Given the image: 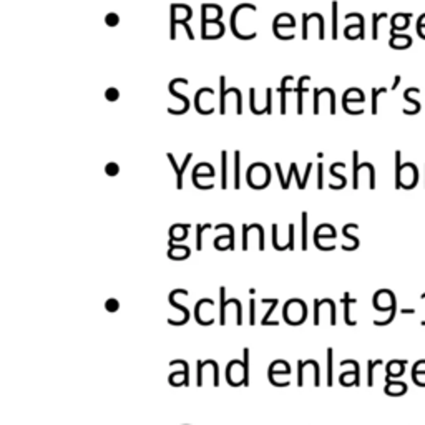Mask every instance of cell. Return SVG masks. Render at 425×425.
Instances as JSON below:
<instances>
[{"mask_svg": "<svg viewBox=\"0 0 425 425\" xmlns=\"http://www.w3.org/2000/svg\"><path fill=\"white\" fill-rule=\"evenodd\" d=\"M307 317V306L301 299H291L284 306V321L289 326H299L306 321Z\"/></svg>", "mask_w": 425, "mask_h": 425, "instance_id": "cell-1", "label": "cell"}, {"mask_svg": "<svg viewBox=\"0 0 425 425\" xmlns=\"http://www.w3.org/2000/svg\"><path fill=\"white\" fill-rule=\"evenodd\" d=\"M418 181V170L415 165L405 163L400 168V173L396 175V188H405L412 189Z\"/></svg>", "mask_w": 425, "mask_h": 425, "instance_id": "cell-2", "label": "cell"}, {"mask_svg": "<svg viewBox=\"0 0 425 425\" xmlns=\"http://www.w3.org/2000/svg\"><path fill=\"white\" fill-rule=\"evenodd\" d=\"M224 292H226V287L221 286L219 287V296H221V306H219V324H226V307L227 304H236L238 307V319H236V324L241 326L243 324V307H241V301L238 302V299H229V301H226L224 299Z\"/></svg>", "mask_w": 425, "mask_h": 425, "instance_id": "cell-3", "label": "cell"}, {"mask_svg": "<svg viewBox=\"0 0 425 425\" xmlns=\"http://www.w3.org/2000/svg\"><path fill=\"white\" fill-rule=\"evenodd\" d=\"M244 9H249V10H256V5L253 4H241V5H238V7H235V10H233V14H231V30H233V33H235V37L239 38V40H251V38H254L256 37V33H249V35H243V33H239L238 32V27H236V20H238V14L241 10Z\"/></svg>", "mask_w": 425, "mask_h": 425, "instance_id": "cell-4", "label": "cell"}, {"mask_svg": "<svg viewBox=\"0 0 425 425\" xmlns=\"http://www.w3.org/2000/svg\"><path fill=\"white\" fill-rule=\"evenodd\" d=\"M176 83H184V85H188V80L186 79H175L173 80L171 83H170V93L173 95V97H176V98H179L183 101V108L181 110H173V108H170L168 111L170 113H173V115H183V113H186L188 110H189V100H188V97H184V95H181V93H178L176 90H175V85Z\"/></svg>", "mask_w": 425, "mask_h": 425, "instance_id": "cell-5", "label": "cell"}, {"mask_svg": "<svg viewBox=\"0 0 425 425\" xmlns=\"http://www.w3.org/2000/svg\"><path fill=\"white\" fill-rule=\"evenodd\" d=\"M186 289H175V291H171L170 292V297H168V301H170V304L171 306H175L176 309H179V311H183V319L181 321H173V319H170L168 322L170 324H173V326H183V324H186V322L189 321V311L184 307V306H181V304H178L176 301H175V297L178 296V294H181V292H184Z\"/></svg>", "mask_w": 425, "mask_h": 425, "instance_id": "cell-6", "label": "cell"}, {"mask_svg": "<svg viewBox=\"0 0 425 425\" xmlns=\"http://www.w3.org/2000/svg\"><path fill=\"white\" fill-rule=\"evenodd\" d=\"M166 157H168L170 163H171V166H173V170H175V173H176V178H178V181H176V188H178V189H181V188H183V173H184V170H186V166H188V163H189V160L193 158V153H188V154H186V158H184V161H183V165H181V166H179V165L176 163V160H175V157H173L171 153H168V154H166Z\"/></svg>", "mask_w": 425, "mask_h": 425, "instance_id": "cell-7", "label": "cell"}, {"mask_svg": "<svg viewBox=\"0 0 425 425\" xmlns=\"http://www.w3.org/2000/svg\"><path fill=\"white\" fill-rule=\"evenodd\" d=\"M389 45L392 47V49H397V50H404V49H409L412 45V38L409 35H400L397 32H392L391 30V42H389Z\"/></svg>", "mask_w": 425, "mask_h": 425, "instance_id": "cell-8", "label": "cell"}, {"mask_svg": "<svg viewBox=\"0 0 425 425\" xmlns=\"http://www.w3.org/2000/svg\"><path fill=\"white\" fill-rule=\"evenodd\" d=\"M168 382L173 387H181V385H188L189 384V367L188 364H184V369L179 370L176 374H171Z\"/></svg>", "mask_w": 425, "mask_h": 425, "instance_id": "cell-9", "label": "cell"}, {"mask_svg": "<svg viewBox=\"0 0 425 425\" xmlns=\"http://www.w3.org/2000/svg\"><path fill=\"white\" fill-rule=\"evenodd\" d=\"M410 17H412V14H396L391 20V25H392L391 30L392 32H402V30L409 27Z\"/></svg>", "mask_w": 425, "mask_h": 425, "instance_id": "cell-10", "label": "cell"}, {"mask_svg": "<svg viewBox=\"0 0 425 425\" xmlns=\"http://www.w3.org/2000/svg\"><path fill=\"white\" fill-rule=\"evenodd\" d=\"M191 254V249L188 246H176L173 244V241H170V249H168V257L170 259H186Z\"/></svg>", "mask_w": 425, "mask_h": 425, "instance_id": "cell-11", "label": "cell"}, {"mask_svg": "<svg viewBox=\"0 0 425 425\" xmlns=\"http://www.w3.org/2000/svg\"><path fill=\"white\" fill-rule=\"evenodd\" d=\"M405 366H407V361H392L387 364V375H385V380L391 379V377H400L405 372Z\"/></svg>", "mask_w": 425, "mask_h": 425, "instance_id": "cell-12", "label": "cell"}, {"mask_svg": "<svg viewBox=\"0 0 425 425\" xmlns=\"http://www.w3.org/2000/svg\"><path fill=\"white\" fill-rule=\"evenodd\" d=\"M307 80H311V76L309 75H302L301 79H299V83H297V87L294 88V92L297 93V113L299 115H302V111H304V101H302V98H304V93L307 92V90H304V83H306Z\"/></svg>", "mask_w": 425, "mask_h": 425, "instance_id": "cell-13", "label": "cell"}, {"mask_svg": "<svg viewBox=\"0 0 425 425\" xmlns=\"http://www.w3.org/2000/svg\"><path fill=\"white\" fill-rule=\"evenodd\" d=\"M291 372V367L289 364L283 359H279V361H274L271 366H269V372L267 375H274V374H281V375H287Z\"/></svg>", "mask_w": 425, "mask_h": 425, "instance_id": "cell-14", "label": "cell"}, {"mask_svg": "<svg viewBox=\"0 0 425 425\" xmlns=\"http://www.w3.org/2000/svg\"><path fill=\"white\" fill-rule=\"evenodd\" d=\"M387 385H385V394L387 396H402V394L407 392V384L405 382H391V380H385Z\"/></svg>", "mask_w": 425, "mask_h": 425, "instance_id": "cell-15", "label": "cell"}, {"mask_svg": "<svg viewBox=\"0 0 425 425\" xmlns=\"http://www.w3.org/2000/svg\"><path fill=\"white\" fill-rule=\"evenodd\" d=\"M415 92H420V90L415 88V87H412V88H407L405 92H404V100H405V101H409V103H410L412 106H414V110L409 111V113H407V115H415V113H418V111H420V108H422L420 101L412 98V95H414Z\"/></svg>", "mask_w": 425, "mask_h": 425, "instance_id": "cell-16", "label": "cell"}, {"mask_svg": "<svg viewBox=\"0 0 425 425\" xmlns=\"http://www.w3.org/2000/svg\"><path fill=\"white\" fill-rule=\"evenodd\" d=\"M188 227L189 224H175L170 229L171 241H183L184 238H188Z\"/></svg>", "mask_w": 425, "mask_h": 425, "instance_id": "cell-17", "label": "cell"}, {"mask_svg": "<svg viewBox=\"0 0 425 425\" xmlns=\"http://www.w3.org/2000/svg\"><path fill=\"white\" fill-rule=\"evenodd\" d=\"M262 302H264V304H271V307H269V311L264 314V317H262L261 324H262V326H279V321H269V317H271L273 311L276 309V306L279 304V301H278V299H262Z\"/></svg>", "mask_w": 425, "mask_h": 425, "instance_id": "cell-18", "label": "cell"}, {"mask_svg": "<svg viewBox=\"0 0 425 425\" xmlns=\"http://www.w3.org/2000/svg\"><path fill=\"white\" fill-rule=\"evenodd\" d=\"M342 302H344V321H345V324L347 326H356V321L351 319V306L352 304H356V299H352L349 296V292H345Z\"/></svg>", "mask_w": 425, "mask_h": 425, "instance_id": "cell-19", "label": "cell"}, {"mask_svg": "<svg viewBox=\"0 0 425 425\" xmlns=\"http://www.w3.org/2000/svg\"><path fill=\"white\" fill-rule=\"evenodd\" d=\"M203 93H214L211 88H208V87H205V88H200L198 92L195 93V108H196V111L200 113V115H209V113H213V108H209V110H205L201 106V103H200V100H201V95Z\"/></svg>", "mask_w": 425, "mask_h": 425, "instance_id": "cell-20", "label": "cell"}, {"mask_svg": "<svg viewBox=\"0 0 425 425\" xmlns=\"http://www.w3.org/2000/svg\"><path fill=\"white\" fill-rule=\"evenodd\" d=\"M226 76L221 75L219 76V113L221 115H224L226 113Z\"/></svg>", "mask_w": 425, "mask_h": 425, "instance_id": "cell-21", "label": "cell"}, {"mask_svg": "<svg viewBox=\"0 0 425 425\" xmlns=\"http://www.w3.org/2000/svg\"><path fill=\"white\" fill-rule=\"evenodd\" d=\"M221 188H227V153L221 151Z\"/></svg>", "mask_w": 425, "mask_h": 425, "instance_id": "cell-22", "label": "cell"}, {"mask_svg": "<svg viewBox=\"0 0 425 425\" xmlns=\"http://www.w3.org/2000/svg\"><path fill=\"white\" fill-rule=\"evenodd\" d=\"M176 10H178V5H176V4H173L171 7H170V12H171V20H170V38H171V40H176V19H178Z\"/></svg>", "mask_w": 425, "mask_h": 425, "instance_id": "cell-23", "label": "cell"}, {"mask_svg": "<svg viewBox=\"0 0 425 425\" xmlns=\"http://www.w3.org/2000/svg\"><path fill=\"white\" fill-rule=\"evenodd\" d=\"M239 168H241V153L235 151V188H241V175H239Z\"/></svg>", "mask_w": 425, "mask_h": 425, "instance_id": "cell-24", "label": "cell"}, {"mask_svg": "<svg viewBox=\"0 0 425 425\" xmlns=\"http://www.w3.org/2000/svg\"><path fill=\"white\" fill-rule=\"evenodd\" d=\"M387 19V14H374L372 15V38H379V20Z\"/></svg>", "mask_w": 425, "mask_h": 425, "instance_id": "cell-25", "label": "cell"}, {"mask_svg": "<svg viewBox=\"0 0 425 425\" xmlns=\"http://www.w3.org/2000/svg\"><path fill=\"white\" fill-rule=\"evenodd\" d=\"M332 349H327V385L332 387L334 384V377H332Z\"/></svg>", "mask_w": 425, "mask_h": 425, "instance_id": "cell-26", "label": "cell"}, {"mask_svg": "<svg viewBox=\"0 0 425 425\" xmlns=\"http://www.w3.org/2000/svg\"><path fill=\"white\" fill-rule=\"evenodd\" d=\"M254 98H256V90L249 88V108H251V111H253V115L259 117V115H262V113H266V108L264 110H257L256 105H254Z\"/></svg>", "mask_w": 425, "mask_h": 425, "instance_id": "cell-27", "label": "cell"}, {"mask_svg": "<svg viewBox=\"0 0 425 425\" xmlns=\"http://www.w3.org/2000/svg\"><path fill=\"white\" fill-rule=\"evenodd\" d=\"M337 2H332V40H337Z\"/></svg>", "mask_w": 425, "mask_h": 425, "instance_id": "cell-28", "label": "cell"}, {"mask_svg": "<svg viewBox=\"0 0 425 425\" xmlns=\"http://www.w3.org/2000/svg\"><path fill=\"white\" fill-rule=\"evenodd\" d=\"M369 379H367V385L372 387L374 385V367L377 366H382V361L380 359H377V361H369Z\"/></svg>", "mask_w": 425, "mask_h": 425, "instance_id": "cell-29", "label": "cell"}, {"mask_svg": "<svg viewBox=\"0 0 425 425\" xmlns=\"http://www.w3.org/2000/svg\"><path fill=\"white\" fill-rule=\"evenodd\" d=\"M304 251L307 249V213H302V246Z\"/></svg>", "mask_w": 425, "mask_h": 425, "instance_id": "cell-30", "label": "cell"}, {"mask_svg": "<svg viewBox=\"0 0 425 425\" xmlns=\"http://www.w3.org/2000/svg\"><path fill=\"white\" fill-rule=\"evenodd\" d=\"M209 227H211V224H205V226H198V229H196V249L198 251L203 249V239H201L203 231L209 229Z\"/></svg>", "mask_w": 425, "mask_h": 425, "instance_id": "cell-31", "label": "cell"}, {"mask_svg": "<svg viewBox=\"0 0 425 425\" xmlns=\"http://www.w3.org/2000/svg\"><path fill=\"white\" fill-rule=\"evenodd\" d=\"M352 158H354V189L359 188V153L354 151L352 153Z\"/></svg>", "mask_w": 425, "mask_h": 425, "instance_id": "cell-32", "label": "cell"}, {"mask_svg": "<svg viewBox=\"0 0 425 425\" xmlns=\"http://www.w3.org/2000/svg\"><path fill=\"white\" fill-rule=\"evenodd\" d=\"M105 98L108 100V101H117L120 98V92L115 88V87H110V88H106L105 90Z\"/></svg>", "mask_w": 425, "mask_h": 425, "instance_id": "cell-33", "label": "cell"}, {"mask_svg": "<svg viewBox=\"0 0 425 425\" xmlns=\"http://www.w3.org/2000/svg\"><path fill=\"white\" fill-rule=\"evenodd\" d=\"M385 92H387V88H372V113L374 115L377 113V97Z\"/></svg>", "mask_w": 425, "mask_h": 425, "instance_id": "cell-34", "label": "cell"}, {"mask_svg": "<svg viewBox=\"0 0 425 425\" xmlns=\"http://www.w3.org/2000/svg\"><path fill=\"white\" fill-rule=\"evenodd\" d=\"M118 22H120V17L115 14V12H110V14H106L105 17V23L108 27H117L118 25Z\"/></svg>", "mask_w": 425, "mask_h": 425, "instance_id": "cell-35", "label": "cell"}, {"mask_svg": "<svg viewBox=\"0 0 425 425\" xmlns=\"http://www.w3.org/2000/svg\"><path fill=\"white\" fill-rule=\"evenodd\" d=\"M266 113L267 115H271L273 113V88H267L266 90Z\"/></svg>", "mask_w": 425, "mask_h": 425, "instance_id": "cell-36", "label": "cell"}, {"mask_svg": "<svg viewBox=\"0 0 425 425\" xmlns=\"http://www.w3.org/2000/svg\"><path fill=\"white\" fill-rule=\"evenodd\" d=\"M304 385V361H297V387Z\"/></svg>", "mask_w": 425, "mask_h": 425, "instance_id": "cell-37", "label": "cell"}, {"mask_svg": "<svg viewBox=\"0 0 425 425\" xmlns=\"http://www.w3.org/2000/svg\"><path fill=\"white\" fill-rule=\"evenodd\" d=\"M105 173H106L108 176H117L118 173H120V166L111 161V163H108V165L105 166Z\"/></svg>", "mask_w": 425, "mask_h": 425, "instance_id": "cell-38", "label": "cell"}, {"mask_svg": "<svg viewBox=\"0 0 425 425\" xmlns=\"http://www.w3.org/2000/svg\"><path fill=\"white\" fill-rule=\"evenodd\" d=\"M118 307H120V302L117 301V299H106L105 309L108 311V313H115V311H118Z\"/></svg>", "mask_w": 425, "mask_h": 425, "instance_id": "cell-39", "label": "cell"}, {"mask_svg": "<svg viewBox=\"0 0 425 425\" xmlns=\"http://www.w3.org/2000/svg\"><path fill=\"white\" fill-rule=\"evenodd\" d=\"M249 324L251 326L256 324V302H254V299H251L249 301Z\"/></svg>", "mask_w": 425, "mask_h": 425, "instance_id": "cell-40", "label": "cell"}, {"mask_svg": "<svg viewBox=\"0 0 425 425\" xmlns=\"http://www.w3.org/2000/svg\"><path fill=\"white\" fill-rule=\"evenodd\" d=\"M322 93H324V88H322V90L314 88V110L313 111L316 113V115L319 113V97H321Z\"/></svg>", "mask_w": 425, "mask_h": 425, "instance_id": "cell-41", "label": "cell"}, {"mask_svg": "<svg viewBox=\"0 0 425 425\" xmlns=\"http://www.w3.org/2000/svg\"><path fill=\"white\" fill-rule=\"evenodd\" d=\"M307 23H309V15L304 14V15H302V40H307V37H309V27H307Z\"/></svg>", "mask_w": 425, "mask_h": 425, "instance_id": "cell-42", "label": "cell"}, {"mask_svg": "<svg viewBox=\"0 0 425 425\" xmlns=\"http://www.w3.org/2000/svg\"><path fill=\"white\" fill-rule=\"evenodd\" d=\"M248 233H249V224H243V249H248Z\"/></svg>", "mask_w": 425, "mask_h": 425, "instance_id": "cell-43", "label": "cell"}, {"mask_svg": "<svg viewBox=\"0 0 425 425\" xmlns=\"http://www.w3.org/2000/svg\"><path fill=\"white\" fill-rule=\"evenodd\" d=\"M287 249H294V224H289V244H287Z\"/></svg>", "mask_w": 425, "mask_h": 425, "instance_id": "cell-44", "label": "cell"}, {"mask_svg": "<svg viewBox=\"0 0 425 425\" xmlns=\"http://www.w3.org/2000/svg\"><path fill=\"white\" fill-rule=\"evenodd\" d=\"M291 170H292V173H294V176L297 178V184H299V189H304L306 186H304V183L301 181V179H299V173H297V165L296 163H291Z\"/></svg>", "mask_w": 425, "mask_h": 425, "instance_id": "cell-45", "label": "cell"}, {"mask_svg": "<svg viewBox=\"0 0 425 425\" xmlns=\"http://www.w3.org/2000/svg\"><path fill=\"white\" fill-rule=\"evenodd\" d=\"M276 171H278V176H279V181H281V188L286 189V179L283 176V170H281V165L276 163Z\"/></svg>", "mask_w": 425, "mask_h": 425, "instance_id": "cell-46", "label": "cell"}, {"mask_svg": "<svg viewBox=\"0 0 425 425\" xmlns=\"http://www.w3.org/2000/svg\"><path fill=\"white\" fill-rule=\"evenodd\" d=\"M317 170H319V173H317V188H322V170H324V166H322V163H319V166H317Z\"/></svg>", "mask_w": 425, "mask_h": 425, "instance_id": "cell-47", "label": "cell"}, {"mask_svg": "<svg viewBox=\"0 0 425 425\" xmlns=\"http://www.w3.org/2000/svg\"><path fill=\"white\" fill-rule=\"evenodd\" d=\"M417 28H423V30H425V14L418 17V20H417Z\"/></svg>", "mask_w": 425, "mask_h": 425, "instance_id": "cell-48", "label": "cell"}, {"mask_svg": "<svg viewBox=\"0 0 425 425\" xmlns=\"http://www.w3.org/2000/svg\"><path fill=\"white\" fill-rule=\"evenodd\" d=\"M399 83H400V75H397V76H396V80H394V85H392V88H391V90H396Z\"/></svg>", "mask_w": 425, "mask_h": 425, "instance_id": "cell-49", "label": "cell"}, {"mask_svg": "<svg viewBox=\"0 0 425 425\" xmlns=\"http://www.w3.org/2000/svg\"><path fill=\"white\" fill-rule=\"evenodd\" d=\"M414 309H402V314H414Z\"/></svg>", "mask_w": 425, "mask_h": 425, "instance_id": "cell-50", "label": "cell"}, {"mask_svg": "<svg viewBox=\"0 0 425 425\" xmlns=\"http://www.w3.org/2000/svg\"><path fill=\"white\" fill-rule=\"evenodd\" d=\"M422 299H425V294H423V296H422ZM422 326H425V321H423V322H422Z\"/></svg>", "mask_w": 425, "mask_h": 425, "instance_id": "cell-51", "label": "cell"}]
</instances>
